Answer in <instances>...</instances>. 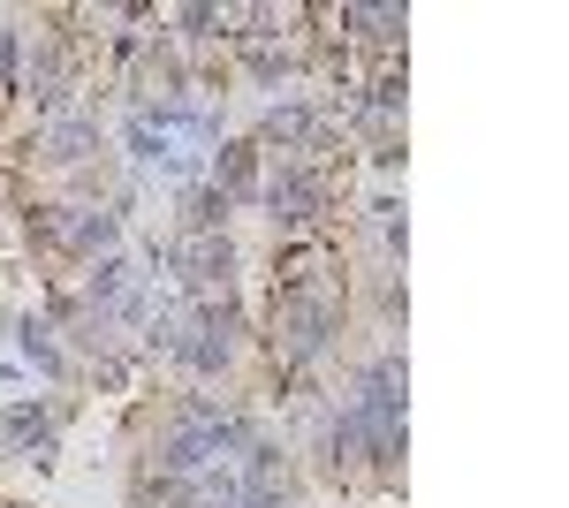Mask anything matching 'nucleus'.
I'll return each instance as SVG.
<instances>
[{"label": "nucleus", "mask_w": 569, "mask_h": 508, "mask_svg": "<svg viewBox=\"0 0 569 508\" xmlns=\"http://www.w3.org/2000/svg\"><path fill=\"white\" fill-rule=\"evenodd\" d=\"M251 182H259V152L236 145V152H228V190H251Z\"/></svg>", "instance_id": "obj_2"}, {"label": "nucleus", "mask_w": 569, "mask_h": 508, "mask_svg": "<svg viewBox=\"0 0 569 508\" xmlns=\"http://www.w3.org/2000/svg\"><path fill=\"white\" fill-rule=\"evenodd\" d=\"M91 152V122H53L46 129V160H84Z\"/></svg>", "instance_id": "obj_1"}]
</instances>
